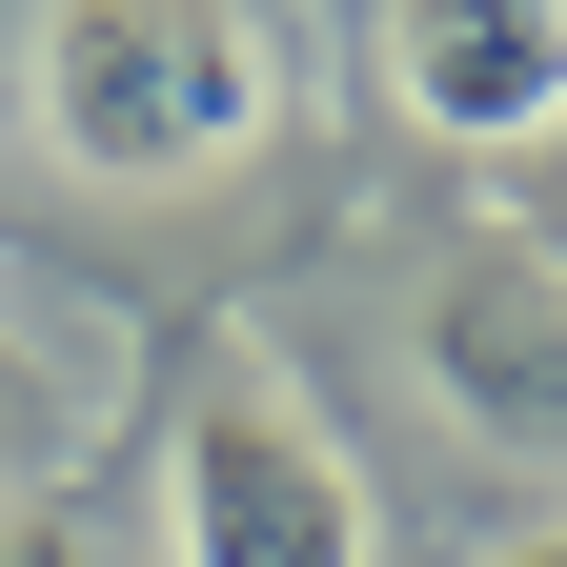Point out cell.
Returning <instances> with one entry per match:
<instances>
[{"label":"cell","instance_id":"cell-1","mask_svg":"<svg viewBox=\"0 0 567 567\" xmlns=\"http://www.w3.org/2000/svg\"><path fill=\"white\" fill-rule=\"evenodd\" d=\"M41 122L82 183H203L264 122L244 0H41Z\"/></svg>","mask_w":567,"mask_h":567},{"label":"cell","instance_id":"cell-2","mask_svg":"<svg viewBox=\"0 0 567 567\" xmlns=\"http://www.w3.org/2000/svg\"><path fill=\"white\" fill-rule=\"evenodd\" d=\"M163 486H183V567H365V486L284 365H203Z\"/></svg>","mask_w":567,"mask_h":567},{"label":"cell","instance_id":"cell-3","mask_svg":"<svg viewBox=\"0 0 567 567\" xmlns=\"http://www.w3.org/2000/svg\"><path fill=\"white\" fill-rule=\"evenodd\" d=\"M425 385H446L466 446L507 466H567V264L547 244H446V284H425Z\"/></svg>","mask_w":567,"mask_h":567},{"label":"cell","instance_id":"cell-4","mask_svg":"<svg viewBox=\"0 0 567 567\" xmlns=\"http://www.w3.org/2000/svg\"><path fill=\"white\" fill-rule=\"evenodd\" d=\"M385 82L425 142H567V0H385Z\"/></svg>","mask_w":567,"mask_h":567},{"label":"cell","instance_id":"cell-5","mask_svg":"<svg viewBox=\"0 0 567 567\" xmlns=\"http://www.w3.org/2000/svg\"><path fill=\"white\" fill-rule=\"evenodd\" d=\"M0 567H102V527L82 507H0Z\"/></svg>","mask_w":567,"mask_h":567},{"label":"cell","instance_id":"cell-6","mask_svg":"<svg viewBox=\"0 0 567 567\" xmlns=\"http://www.w3.org/2000/svg\"><path fill=\"white\" fill-rule=\"evenodd\" d=\"M61 446V405H41V365H21V344H0V466H41Z\"/></svg>","mask_w":567,"mask_h":567},{"label":"cell","instance_id":"cell-7","mask_svg":"<svg viewBox=\"0 0 567 567\" xmlns=\"http://www.w3.org/2000/svg\"><path fill=\"white\" fill-rule=\"evenodd\" d=\"M507 244H547V264H567V163H547V203H527V224H507Z\"/></svg>","mask_w":567,"mask_h":567},{"label":"cell","instance_id":"cell-8","mask_svg":"<svg viewBox=\"0 0 567 567\" xmlns=\"http://www.w3.org/2000/svg\"><path fill=\"white\" fill-rule=\"evenodd\" d=\"M507 567H567V527H527V547H507Z\"/></svg>","mask_w":567,"mask_h":567}]
</instances>
